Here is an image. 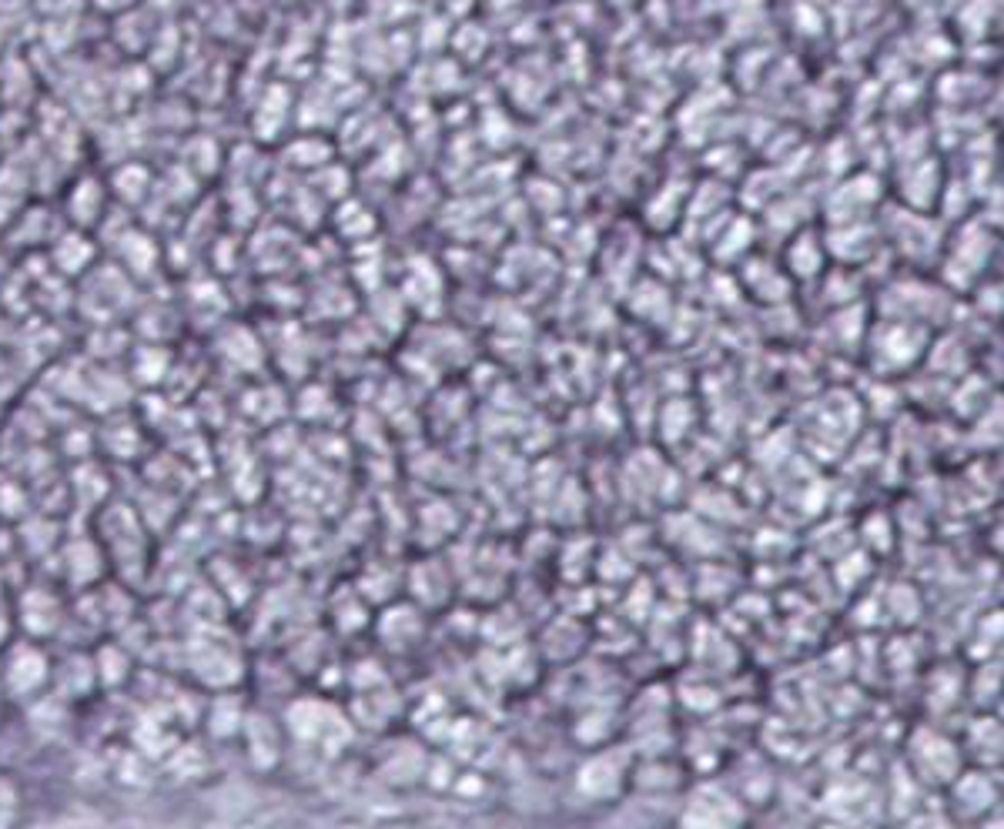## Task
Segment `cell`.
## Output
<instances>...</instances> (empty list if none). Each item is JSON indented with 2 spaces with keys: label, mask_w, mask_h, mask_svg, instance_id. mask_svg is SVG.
Masks as SVG:
<instances>
[{
  "label": "cell",
  "mask_w": 1004,
  "mask_h": 829,
  "mask_svg": "<svg viewBox=\"0 0 1004 829\" xmlns=\"http://www.w3.org/2000/svg\"><path fill=\"white\" fill-rule=\"evenodd\" d=\"M44 673H48V666H44V659L34 653V649H24V653H18L14 659H11V673H8V683H11V689H18V693H28V689H34L41 679H44Z\"/></svg>",
  "instance_id": "obj_1"
},
{
  "label": "cell",
  "mask_w": 1004,
  "mask_h": 829,
  "mask_svg": "<svg viewBox=\"0 0 1004 829\" xmlns=\"http://www.w3.org/2000/svg\"><path fill=\"white\" fill-rule=\"evenodd\" d=\"M11 812H14V789L0 779V829L11 822Z\"/></svg>",
  "instance_id": "obj_2"
}]
</instances>
